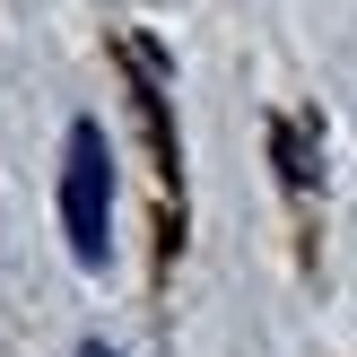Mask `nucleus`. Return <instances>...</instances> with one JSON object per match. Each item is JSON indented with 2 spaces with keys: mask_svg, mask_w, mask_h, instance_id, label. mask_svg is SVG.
I'll return each instance as SVG.
<instances>
[{
  "mask_svg": "<svg viewBox=\"0 0 357 357\" xmlns=\"http://www.w3.org/2000/svg\"><path fill=\"white\" fill-rule=\"evenodd\" d=\"M61 227H70V261H79V271H105V253H114V149H105L96 122H70Z\"/></svg>",
  "mask_w": 357,
  "mask_h": 357,
  "instance_id": "nucleus-1",
  "label": "nucleus"
},
{
  "mask_svg": "<svg viewBox=\"0 0 357 357\" xmlns=\"http://www.w3.org/2000/svg\"><path fill=\"white\" fill-rule=\"evenodd\" d=\"M79 357H114V349H96V340H87V349H79Z\"/></svg>",
  "mask_w": 357,
  "mask_h": 357,
  "instance_id": "nucleus-2",
  "label": "nucleus"
}]
</instances>
